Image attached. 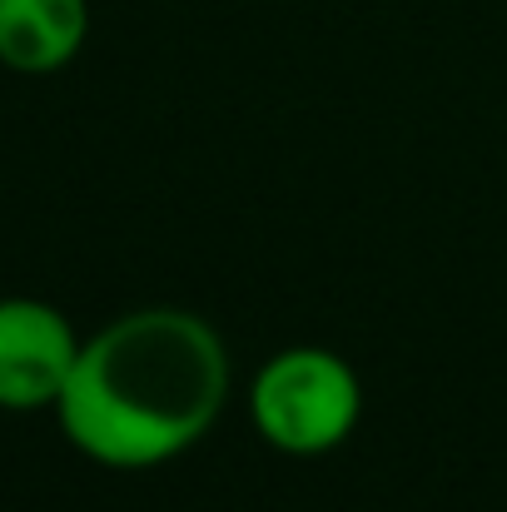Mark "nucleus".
Returning <instances> with one entry per match:
<instances>
[{
  "label": "nucleus",
  "mask_w": 507,
  "mask_h": 512,
  "mask_svg": "<svg viewBox=\"0 0 507 512\" xmlns=\"http://www.w3.org/2000/svg\"><path fill=\"white\" fill-rule=\"evenodd\" d=\"M229 348L209 319L179 304H145L80 343L55 403L75 453L115 473H145L194 448L224 413Z\"/></svg>",
  "instance_id": "nucleus-1"
},
{
  "label": "nucleus",
  "mask_w": 507,
  "mask_h": 512,
  "mask_svg": "<svg viewBox=\"0 0 507 512\" xmlns=\"http://www.w3.org/2000/svg\"><path fill=\"white\" fill-rule=\"evenodd\" d=\"M363 413V383L334 348L294 343L274 353L249 383V418L264 443L294 458L338 448Z\"/></svg>",
  "instance_id": "nucleus-2"
},
{
  "label": "nucleus",
  "mask_w": 507,
  "mask_h": 512,
  "mask_svg": "<svg viewBox=\"0 0 507 512\" xmlns=\"http://www.w3.org/2000/svg\"><path fill=\"white\" fill-rule=\"evenodd\" d=\"M75 324L30 294H5L0 299V408L5 413H35L55 408L75 358H80Z\"/></svg>",
  "instance_id": "nucleus-3"
},
{
  "label": "nucleus",
  "mask_w": 507,
  "mask_h": 512,
  "mask_svg": "<svg viewBox=\"0 0 507 512\" xmlns=\"http://www.w3.org/2000/svg\"><path fill=\"white\" fill-rule=\"evenodd\" d=\"M90 35V0H0V65L10 75L65 70Z\"/></svg>",
  "instance_id": "nucleus-4"
}]
</instances>
